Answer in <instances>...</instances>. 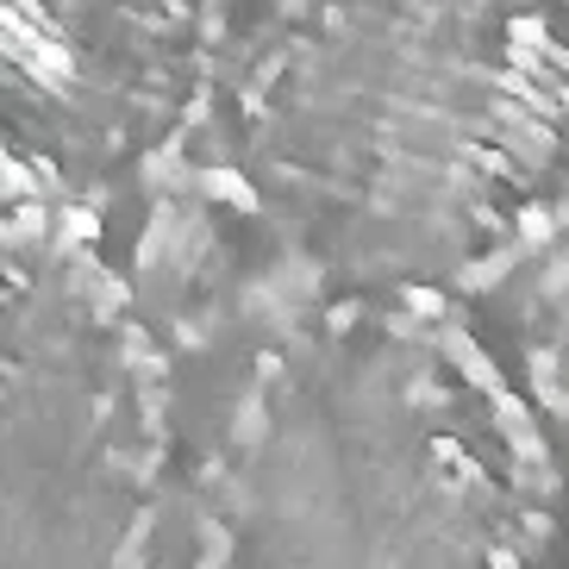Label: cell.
<instances>
[{
	"instance_id": "1",
	"label": "cell",
	"mask_w": 569,
	"mask_h": 569,
	"mask_svg": "<svg viewBox=\"0 0 569 569\" xmlns=\"http://www.w3.org/2000/svg\"><path fill=\"white\" fill-rule=\"evenodd\" d=\"M213 101L313 295L457 301L569 238V0H251Z\"/></svg>"
},
{
	"instance_id": "2",
	"label": "cell",
	"mask_w": 569,
	"mask_h": 569,
	"mask_svg": "<svg viewBox=\"0 0 569 569\" xmlns=\"http://www.w3.org/2000/svg\"><path fill=\"white\" fill-rule=\"evenodd\" d=\"M551 419L457 301L313 295L194 469L188 569H557Z\"/></svg>"
},
{
	"instance_id": "3",
	"label": "cell",
	"mask_w": 569,
	"mask_h": 569,
	"mask_svg": "<svg viewBox=\"0 0 569 569\" xmlns=\"http://www.w3.org/2000/svg\"><path fill=\"white\" fill-rule=\"evenodd\" d=\"M169 488V363L63 207L0 219V569H144Z\"/></svg>"
},
{
	"instance_id": "4",
	"label": "cell",
	"mask_w": 569,
	"mask_h": 569,
	"mask_svg": "<svg viewBox=\"0 0 569 569\" xmlns=\"http://www.w3.org/2000/svg\"><path fill=\"white\" fill-rule=\"evenodd\" d=\"M232 0H0V201L76 207L213 107Z\"/></svg>"
},
{
	"instance_id": "5",
	"label": "cell",
	"mask_w": 569,
	"mask_h": 569,
	"mask_svg": "<svg viewBox=\"0 0 569 569\" xmlns=\"http://www.w3.org/2000/svg\"><path fill=\"white\" fill-rule=\"evenodd\" d=\"M507 363L545 419L569 426V238L507 276Z\"/></svg>"
}]
</instances>
